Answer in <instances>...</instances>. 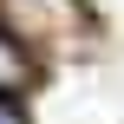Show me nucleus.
Returning <instances> with one entry per match:
<instances>
[{"label":"nucleus","instance_id":"nucleus-1","mask_svg":"<svg viewBox=\"0 0 124 124\" xmlns=\"http://www.w3.org/2000/svg\"><path fill=\"white\" fill-rule=\"evenodd\" d=\"M7 13H13L20 39H72L85 26L78 0H7Z\"/></svg>","mask_w":124,"mask_h":124},{"label":"nucleus","instance_id":"nucleus-3","mask_svg":"<svg viewBox=\"0 0 124 124\" xmlns=\"http://www.w3.org/2000/svg\"><path fill=\"white\" fill-rule=\"evenodd\" d=\"M0 124H26V118H20V111H13L7 98H0Z\"/></svg>","mask_w":124,"mask_h":124},{"label":"nucleus","instance_id":"nucleus-2","mask_svg":"<svg viewBox=\"0 0 124 124\" xmlns=\"http://www.w3.org/2000/svg\"><path fill=\"white\" fill-rule=\"evenodd\" d=\"M33 72H26V39H13V33H0V98L7 92H20Z\"/></svg>","mask_w":124,"mask_h":124}]
</instances>
